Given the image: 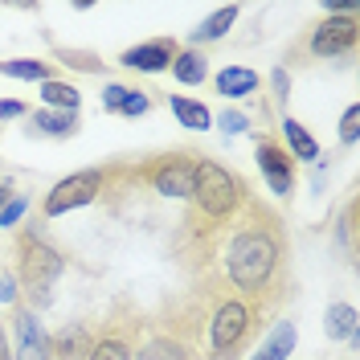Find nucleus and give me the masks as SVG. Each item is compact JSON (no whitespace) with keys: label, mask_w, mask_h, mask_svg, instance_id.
Instances as JSON below:
<instances>
[{"label":"nucleus","mask_w":360,"mask_h":360,"mask_svg":"<svg viewBox=\"0 0 360 360\" xmlns=\"http://www.w3.org/2000/svg\"><path fill=\"white\" fill-rule=\"evenodd\" d=\"M283 270V238L274 221L266 225H246L229 238L225 246V274L238 291L246 295H266L274 274Z\"/></svg>","instance_id":"obj_1"},{"label":"nucleus","mask_w":360,"mask_h":360,"mask_svg":"<svg viewBox=\"0 0 360 360\" xmlns=\"http://www.w3.org/2000/svg\"><path fill=\"white\" fill-rule=\"evenodd\" d=\"M193 201L201 205L205 217L221 221V217H229L238 205L246 201V184H242L238 172L221 168L217 160H201V164H197V188H193Z\"/></svg>","instance_id":"obj_2"},{"label":"nucleus","mask_w":360,"mask_h":360,"mask_svg":"<svg viewBox=\"0 0 360 360\" xmlns=\"http://www.w3.org/2000/svg\"><path fill=\"white\" fill-rule=\"evenodd\" d=\"M66 270V258L53 246H45L37 233H25L21 238V278H25V295L33 307H45L49 303V287L53 278Z\"/></svg>","instance_id":"obj_3"},{"label":"nucleus","mask_w":360,"mask_h":360,"mask_svg":"<svg viewBox=\"0 0 360 360\" xmlns=\"http://www.w3.org/2000/svg\"><path fill=\"white\" fill-rule=\"evenodd\" d=\"M254 332V311L242 299H225L213 311V328H209V344H213V360H225L229 352H238Z\"/></svg>","instance_id":"obj_4"},{"label":"nucleus","mask_w":360,"mask_h":360,"mask_svg":"<svg viewBox=\"0 0 360 360\" xmlns=\"http://www.w3.org/2000/svg\"><path fill=\"white\" fill-rule=\"evenodd\" d=\"M103 188H107V172H103V168H82V172L58 180V184L49 188L41 213H45V217H66L70 209H82V205H90L98 193H103Z\"/></svg>","instance_id":"obj_5"},{"label":"nucleus","mask_w":360,"mask_h":360,"mask_svg":"<svg viewBox=\"0 0 360 360\" xmlns=\"http://www.w3.org/2000/svg\"><path fill=\"white\" fill-rule=\"evenodd\" d=\"M197 156H164L148 172L152 180V188H156L160 197H193V188H197Z\"/></svg>","instance_id":"obj_6"},{"label":"nucleus","mask_w":360,"mask_h":360,"mask_svg":"<svg viewBox=\"0 0 360 360\" xmlns=\"http://www.w3.org/2000/svg\"><path fill=\"white\" fill-rule=\"evenodd\" d=\"M360 37L356 17H328L323 25H315L311 33V53L315 58H340V53H352Z\"/></svg>","instance_id":"obj_7"},{"label":"nucleus","mask_w":360,"mask_h":360,"mask_svg":"<svg viewBox=\"0 0 360 360\" xmlns=\"http://www.w3.org/2000/svg\"><path fill=\"white\" fill-rule=\"evenodd\" d=\"M180 45L172 37H152V41L143 45H131V49H123L119 53V66L135 70V74H164V70L176 62Z\"/></svg>","instance_id":"obj_8"},{"label":"nucleus","mask_w":360,"mask_h":360,"mask_svg":"<svg viewBox=\"0 0 360 360\" xmlns=\"http://www.w3.org/2000/svg\"><path fill=\"white\" fill-rule=\"evenodd\" d=\"M258 168H262V176H266L270 193H278V197H287L295 184V160L287 156V148H278L274 139H258Z\"/></svg>","instance_id":"obj_9"},{"label":"nucleus","mask_w":360,"mask_h":360,"mask_svg":"<svg viewBox=\"0 0 360 360\" xmlns=\"http://www.w3.org/2000/svg\"><path fill=\"white\" fill-rule=\"evenodd\" d=\"M13 328H17V352H13V360H53L49 356V336H45V328H41V319L33 311H17L13 315Z\"/></svg>","instance_id":"obj_10"},{"label":"nucleus","mask_w":360,"mask_h":360,"mask_svg":"<svg viewBox=\"0 0 360 360\" xmlns=\"http://www.w3.org/2000/svg\"><path fill=\"white\" fill-rule=\"evenodd\" d=\"M103 111L123 115V119L148 115V111H152V94H148V90H135V86H119V82H111V86L103 90Z\"/></svg>","instance_id":"obj_11"},{"label":"nucleus","mask_w":360,"mask_h":360,"mask_svg":"<svg viewBox=\"0 0 360 360\" xmlns=\"http://www.w3.org/2000/svg\"><path fill=\"white\" fill-rule=\"evenodd\" d=\"M90 344H94V340L86 336V328H78V323H74V328H62L58 336L49 340V356H53V360H86L90 356Z\"/></svg>","instance_id":"obj_12"},{"label":"nucleus","mask_w":360,"mask_h":360,"mask_svg":"<svg viewBox=\"0 0 360 360\" xmlns=\"http://www.w3.org/2000/svg\"><path fill=\"white\" fill-rule=\"evenodd\" d=\"M238 17H242V8H238V4H225V8H217L213 17H205V21L197 25V29H193V37H188V41H193V45L221 41L225 33H229V29L238 25Z\"/></svg>","instance_id":"obj_13"},{"label":"nucleus","mask_w":360,"mask_h":360,"mask_svg":"<svg viewBox=\"0 0 360 360\" xmlns=\"http://www.w3.org/2000/svg\"><path fill=\"white\" fill-rule=\"evenodd\" d=\"M295 352V323H287V319H278L274 328H270V336L258 344V352L250 360H287Z\"/></svg>","instance_id":"obj_14"},{"label":"nucleus","mask_w":360,"mask_h":360,"mask_svg":"<svg viewBox=\"0 0 360 360\" xmlns=\"http://www.w3.org/2000/svg\"><path fill=\"white\" fill-rule=\"evenodd\" d=\"M283 139H287V156L291 160H303V164L319 160V143L311 139V131L299 119H283Z\"/></svg>","instance_id":"obj_15"},{"label":"nucleus","mask_w":360,"mask_h":360,"mask_svg":"<svg viewBox=\"0 0 360 360\" xmlns=\"http://www.w3.org/2000/svg\"><path fill=\"white\" fill-rule=\"evenodd\" d=\"M213 86H217V94H225V98H242V94H254L258 90V74L246 66H225L217 78H213Z\"/></svg>","instance_id":"obj_16"},{"label":"nucleus","mask_w":360,"mask_h":360,"mask_svg":"<svg viewBox=\"0 0 360 360\" xmlns=\"http://www.w3.org/2000/svg\"><path fill=\"white\" fill-rule=\"evenodd\" d=\"M172 78H176L180 86H201L205 78H209L205 53H197V49H180L176 62H172Z\"/></svg>","instance_id":"obj_17"},{"label":"nucleus","mask_w":360,"mask_h":360,"mask_svg":"<svg viewBox=\"0 0 360 360\" xmlns=\"http://www.w3.org/2000/svg\"><path fill=\"white\" fill-rule=\"evenodd\" d=\"M168 107H172V115L180 119V127H188V131H205V127L213 123V115H209V107H205V103H197V98H184V94H172V98H168Z\"/></svg>","instance_id":"obj_18"},{"label":"nucleus","mask_w":360,"mask_h":360,"mask_svg":"<svg viewBox=\"0 0 360 360\" xmlns=\"http://www.w3.org/2000/svg\"><path fill=\"white\" fill-rule=\"evenodd\" d=\"M356 307L352 303H332L328 315H323V332L332 340H356Z\"/></svg>","instance_id":"obj_19"},{"label":"nucleus","mask_w":360,"mask_h":360,"mask_svg":"<svg viewBox=\"0 0 360 360\" xmlns=\"http://www.w3.org/2000/svg\"><path fill=\"white\" fill-rule=\"evenodd\" d=\"M33 127H37L41 135L66 139V135L78 131V115L74 111H33Z\"/></svg>","instance_id":"obj_20"},{"label":"nucleus","mask_w":360,"mask_h":360,"mask_svg":"<svg viewBox=\"0 0 360 360\" xmlns=\"http://www.w3.org/2000/svg\"><path fill=\"white\" fill-rule=\"evenodd\" d=\"M41 98L49 103V111H74V115H78V103H82L78 86H70V82H58V78L41 82Z\"/></svg>","instance_id":"obj_21"},{"label":"nucleus","mask_w":360,"mask_h":360,"mask_svg":"<svg viewBox=\"0 0 360 360\" xmlns=\"http://www.w3.org/2000/svg\"><path fill=\"white\" fill-rule=\"evenodd\" d=\"M0 74L41 86V82H49V62H37V58H13V62H0Z\"/></svg>","instance_id":"obj_22"},{"label":"nucleus","mask_w":360,"mask_h":360,"mask_svg":"<svg viewBox=\"0 0 360 360\" xmlns=\"http://www.w3.org/2000/svg\"><path fill=\"white\" fill-rule=\"evenodd\" d=\"M86 360H131V348L123 344L119 336H103L90 344V356Z\"/></svg>","instance_id":"obj_23"},{"label":"nucleus","mask_w":360,"mask_h":360,"mask_svg":"<svg viewBox=\"0 0 360 360\" xmlns=\"http://www.w3.org/2000/svg\"><path fill=\"white\" fill-rule=\"evenodd\" d=\"M139 360H188V348L176 344V340H152V344L139 352Z\"/></svg>","instance_id":"obj_24"},{"label":"nucleus","mask_w":360,"mask_h":360,"mask_svg":"<svg viewBox=\"0 0 360 360\" xmlns=\"http://www.w3.org/2000/svg\"><path fill=\"white\" fill-rule=\"evenodd\" d=\"M340 139H344L348 148L360 139V107H348V111H344V119H340Z\"/></svg>","instance_id":"obj_25"},{"label":"nucleus","mask_w":360,"mask_h":360,"mask_svg":"<svg viewBox=\"0 0 360 360\" xmlns=\"http://www.w3.org/2000/svg\"><path fill=\"white\" fill-rule=\"evenodd\" d=\"M217 123H221L225 135H242V131L250 127V119H246L242 111H221V115H217Z\"/></svg>","instance_id":"obj_26"},{"label":"nucleus","mask_w":360,"mask_h":360,"mask_svg":"<svg viewBox=\"0 0 360 360\" xmlns=\"http://www.w3.org/2000/svg\"><path fill=\"white\" fill-rule=\"evenodd\" d=\"M25 209H29V201H25V197H13V201H8L4 209H0V229L17 225V221H21V213H25Z\"/></svg>","instance_id":"obj_27"},{"label":"nucleus","mask_w":360,"mask_h":360,"mask_svg":"<svg viewBox=\"0 0 360 360\" xmlns=\"http://www.w3.org/2000/svg\"><path fill=\"white\" fill-rule=\"evenodd\" d=\"M270 82H274V98H278V103H287V98H291V74H287V70H274V74H270Z\"/></svg>","instance_id":"obj_28"},{"label":"nucleus","mask_w":360,"mask_h":360,"mask_svg":"<svg viewBox=\"0 0 360 360\" xmlns=\"http://www.w3.org/2000/svg\"><path fill=\"white\" fill-rule=\"evenodd\" d=\"M17 278H13V274H0V303H4V307H13V303H17Z\"/></svg>","instance_id":"obj_29"},{"label":"nucleus","mask_w":360,"mask_h":360,"mask_svg":"<svg viewBox=\"0 0 360 360\" xmlns=\"http://www.w3.org/2000/svg\"><path fill=\"white\" fill-rule=\"evenodd\" d=\"M17 115H25V103H17V98H0V119H17Z\"/></svg>","instance_id":"obj_30"},{"label":"nucleus","mask_w":360,"mask_h":360,"mask_svg":"<svg viewBox=\"0 0 360 360\" xmlns=\"http://www.w3.org/2000/svg\"><path fill=\"white\" fill-rule=\"evenodd\" d=\"M0 360H13V344H8V332H4V319H0Z\"/></svg>","instance_id":"obj_31"},{"label":"nucleus","mask_w":360,"mask_h":360,"mask_svg":"<svg viewBox=\"0 0 360 360\" xmlns=\"http://www.w3.org/2000/svg\"><path fill=\"white\" fill-rule=\"evenodd\" d=\"M352 213H356V209L348 205V213H344V225H340V233H344V242H348V246H352Z\"/></svg>","instance_id":"obj_32"},{"label":"nucleus","mask_w":360,"mask_h":360,"mask_svg":"<svg viewBox=\"0 0 360 360\" xmlns=\"http://www.w3.org/2000/svg\"><path fill=\"white\" fill-rule=\"evenodd\" d=\"M13 197H17V193H13V184L4 180V184H0V209H4V201H13Z\"/></svg>","instance_id":"obj_33"}]
</instances>
